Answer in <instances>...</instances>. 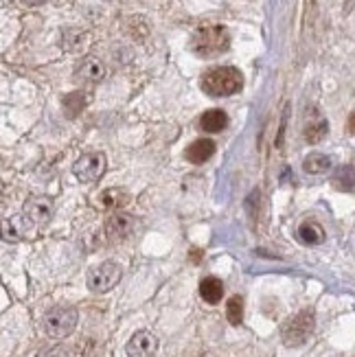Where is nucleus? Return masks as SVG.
Here are the masks:
<instances>
[{"label": "nucleus", "instance_id": "obj_9", "mask_svg": "<svg viewBox=\"0 0 355 357\" xmlns=\"http://www.w3.org/2000/svg\"><path fill=\"white\" fill-rule=\"evenodd\" d=\"M53 199L46 197V195H36V197H29L27 204H24V213L33 220L38 226H46L51 222L53 217Z\"/></svg>", "mask_w": 355, "mask_h": 357}, {"label": "nucleus", "instance_id": "obj_20", "mask_svg": "<svg viewBox=\"0 0 355 357\" xmlns=\"http://www.w3.org/2000/svg\"><path fill=\"white\" fill-rule=\"evenodd\" d=\"M88 103V97L84 95V92H70V95L64 97V101H61V105H64V110L70 119H75L77 114H80L84 107Z\"/></svg>", "mask_w": 355, "mask_h": 357}, {"label": "nucleus", "instance_id": "obj_16", "mask_svg": "<svg viewBox=\"0 0 355 357\" xmlns=\"http://www.w3.org/2000/svg\"><path fill=\"white\" fill-rule=\"evenodd\" d=\"M199 296L209 305H218L224 296V283L215 276L202 278V283H199Z\"/></svg>", "mask_w": 355, "mask_h": 357}, {"label": "nucleus", "instance_id": "obj_3", "mask_svg": "<svg viewBox=\"0 0 355 357\" xmlns=\"http://www.w3.org/2000/svg\"><path fill=\"white\" fill-rule=\"evenodd\" d=\"M77 318H80V314H77L75 307H53L42 320L44 333L51 337H68L77 327Z\"/></svg>", "mask_w": 355, "mask_h": 357}, {"label": "nucleus", "instance_id": "obj_17", "mask_svg": "<svg viewBox=\"0 0 355 357\" xmlns=\"http://www.w3.org/2000/svg\"><path fill=\"white\" fill-rule=\"evenodd\" d=\"M329 132V123L322 119L320 114H316L310 123L305 126V141L310 145H316L320 143L322 138H325V134Z\"/></svg>", "mask_w": 355, "mask_h": 357}, {"label": "nucleus", "instance_id": "obj_15", "mask_svg": "<svg viewBox=\"0 0 355 357\" xmlns=\"http://www.w3.org/2000/svg\"><path fill=\"white\" fill-rule=\"evenodd\" d=\"M226 126H228V114L224 110H218V107L206 110L202 116H199V128H202L206 134H218Z\"/></svg>", "mask_w": 355, "mask_h": 357}, {"label": "nucleus", "instance_id": "obj_4", "mask_svg": "<svg viewBox=\"0 0 355 357\" xmlns=\"http://www.w3.org/2000/svg\"><path fill=\"white\" fill-rule=\"evenodd\" d=\"M314 327H316L314 312L305 309V312L296 314L294 318L283 324L281 337L287 347H303L307 340H310V335L314 333Z\"/></svg>", "mask_w": 355, "mask_h": 357}, {"label": "nucleus", "instance_id": "obj_10", "mask_svg": "<svg viewBox=\"0 0 355 357\" xmlns=\"http://www.w3.org/2000/svg\"><path fill=\"white\" fill-rule=\"evenodd\" d=\"M134 228H136V220L128 213H114L105 220V235L114 241L130 237Z\"/></svg>", "mask_w": 355, "mask_h": 357}, {"label": "nucleus", "instance_id": "obj_6", "mask_svg": "<svg viewBox=\"0 0 355 357\" xmlns=\"http://www.w3.org/2000/svg\"><path fill=\"white\" fill-rule=\"evenodd\" d=\"M123 270L119 263L114 261H105L101 266L92 268L88 274V289L95 291V294H105L110 291L112 287H116V283L121 281Z\"/></svg>", "mask_w": 355, "mask_h": 357}, {"label": "nucleus", "instance_id": "obj_19", "mask_svg": "<svg viewBox=\"0 0 355 357\" xmlns=\"http://www.w3.org/2000/svg\"><path fill=\"white\" fill-rule=\"evenodd\" d=\"M333 186L340 191H351L355 186V167H351V165L338 167L333 174Z\"/></svg>", "mask_w": 355, "mask_h": 357}, {"label": "nucleus", "instance_id": "obj_11", "mask_svg": "<svg viewBox=\"0 0 355 357\" xmlns=\"http://www.w3.org/2000/svg\"><path fill=\"white\" fill-rule=\"evenodd\" d=\"M103 77H105V66L97 57H84L80 64L75 66V79H80V82L99 84Z\"/></svg>", "mask_w": 355, "mask_h": 357}, {"label": "nucleus", "instance_id": "obj_8", "mask_svg": "<svg viewBox=\"0 0 355 357\" xmlns=\"http://www.w3.org/2000/svg\"><path fill=\"white\" fill-rule=\"evenodd\" d=\"M128 357H153L158 351V337L151 331H136L126 347Z\"/></svg>", "mask_w": 355, "mask_h": 357}, {"label": "nucleus", "instance_id": "obj_14", "mask_svg": "<svg viewBox=\"0 0 355 357\" xmlns=\"http://www.w3.org/2000/svg\"><path fill=\"white\" fill-rule=\"evenodd\" d=\"M296 237L303 245H320L322 241H325V230H322V226L318 222L307 220L299 226Z\"/></svg>", "mask_w": 355, "mask_h": 357}, {"label": "nucleus", "instance_id": "obj_23", "mask_svg": "<svg viewBox=\"0 0 355 357\" xmlns=\"http://www.w3.org/2000/svg\"><path fill=\"white\" fill-rule=\"evenodd\" d=\"M38 357H68V353H66V349H64V347H51V349L40 351V355H38Z\"/></svg>", "mask_w": 355, "mask_h": 357}, {"label": "nucleus", "instance_id": "obj_13", "mask_svg": "<svg viewBox=\"0 0 355 357\" xmlns=\"http://www.w3.org/2000/svg\"><path fill=\"white\" fill-rule=\"evenodd\" d=\"M128 202H130L128 191H123V189H105V191H101L95 197V206L107 211V208H121V206H126Z\"/></svg>", "mask_w": 355, "mask_h": 357}, {"label": "nucleus", "instance_id": "obj_1", "mask_svg": "<svg viewBox=\"0 0 355 357\" xmlns=\"http://www.w3.org/2000/svg\"><path fill=\"white\" fill-rule=\"evenodd\" d=\"M189 49L202 59L218 57L230 49V33L222 24H211V26H199L193 31L189 40Z\"/></svg>", "mask_w": 355, "mask_h": 357}, {"label": "nucleus", "instance_id": "obj_12", "mask_svg": "<svg viewBox=\"0 0 355 357\" xmlns=\"http://www.w3.org/2000/svg\"><path fill=\"white\" fill-rule=\"evenodd\" d=\"M213 153H215V143L211 141V138H197V141H193L187 147L184 156H187V160L193 165H202V162L213 158Z\"/></svg>", "mask_w": 355, "mask_h": 357}, {"label": "nucleus", "instance_id": "obj_2", "mask_svg": "<svg viewBox=\"0 0 355 357\" xmlns=\"http://www.w3.org/2000/svg\"><path fill=\"white\" fill-rule=\"evenodd\" d=\"M199 86L209 97H230L241 90L243 77L235 66H215L202 75Z\"/></svg>", "mask_w": 355, "mask_h": 357}, {"label": "nucleus", "instance_id": "obj_21", "mask_svg": "<svg viewBox=\"0 0 355 357\" xmlns=\"http://www.w3.org/2000/svg\"><path fill=\"white\" fill-rule=\"evenodd\" d=\"M226 316H228V322L230 324H241L243 320V298L241 296H233V298H228L226 303Z\"/></svg>", "mask_w": 355, "mask_h": 357}, {"label": "nucleus", "instance_id": "obj_25", "mask_svg": "<svg viewBox=\"0 0 355 357\" xmlns=\"http://www.w3.org/2000/svg\"><path fill=\"white\" fill-rule=\"evenodd\" d=\"M349 132H351V134H355V114L349 119Z\"/></svg>", "mask_w": 355, "mask_h": 357}, {"label": "nucleus", "instance_id": "obj_18", "mask_svg": "<svg viewBox=\"0 0 355 357\" xmlns=\"http://www.w3.org/2000/svg\"><path fill=\"white\" fill-rule=\"evenodd\" d=\"M303 169H305L307 174H312V176H320V174H325V172H329V169H331V158L325 156V153L314 151V153H310V156L303 160Z\"/></svg>", "mask_w": 355, "mask_h": 357}, {"label": "nucleus", "instance_id": "obj_24", "mask_svg": "<svg viewBox=\"0 0 355 357\" xmlns=\"http://www.w3.org/2000/svg\"><path fill=\"white\" fill-rule=\"evenodd\" d=\"M20 5H24V7H38V5H42L44 0H18Z\"/></svg>", "mask_w": 355, "mask_h": 357}, {"label": "nucleus", "instance_id": "obj_22", "mask_svg": "<svg viewBox=\"0 0 355 357\" xmlns=\"http://www.w3.org/2000/svg\"><path fill=\"white\" fill-rule=\"evenodd\" d=\"M84 40H86V33H82V31H66L61 44H64L66 51H77L84 44Z\"/></svg>", "mask_w": 355, "mask_h": 357}, {"label": "nucleus", "instance_id": "obj_5", "mask_svg": "<svg viewBox=\"0 0 355 357\" xmlns=\"http://www.w3.org/2000/svg\"><path fill=\"white\" fill-rule=\"evenodd\" d=\"M105 167H107L105 153H101V151H88V153H84L82 158H77V162L73 165V174H75V178L80 180V182L92 184V182H97L105 174Z\"/></svg>", "mask_w": 355, "mask_h": 357}, {"label": "nucleus", "instance_id": "obj_7", "mask_svg": "<svg viewBox=\"0 0 355 357\" xmlns=\"http://www.w3.org/2000/svg\"><path fill=\"white\" fill-rule=\"evenodd\" d=\"M36 222L31 220L27 213H20V215H11L5 220L3 224V237L7 241H24V239H31L36 237Z\"/></svg>", "mask_w": 355, "mask_h": 357}]
</instances>
